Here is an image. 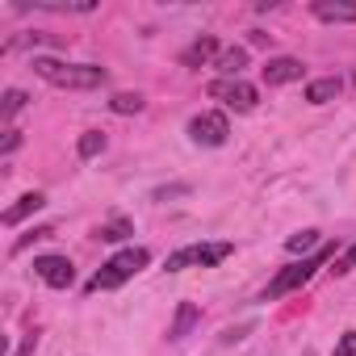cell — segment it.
Instances as JSON below:
<instances>
[{"mask_svg": "<svg viewBox=\"0 0 356 356\" xmlns=\"http://www.w3.org/2000/svg\"><path fill=\"white\" fill-rule=\"evenodd\" d=\"M231 252H235L231 243H193V248L172 252L163 268H168V273H181V268H189V264H202V268H210V264H222Z\"/></svg>", "mask_w": 356, "mask_h": 356, "instance_id": "277c9868", "label": "cell"}, {"mask_svg": "<svg viewBox=\"0 0 356 356\" xmlns=\"http://www.w3.org/2000/svg\"><path fill=\"white\" fill-rule=\"evenodd\" d=\"M17 109H26V92H22V88H9V92H5V105H0V113L13 118Z\"/></svg>", "mask_w": 356, "mask_h": 356, "instance_id": "d6986e66", "label": "cell"}, {"mask_svg": "<svg viewBox=\"0 0 356 356\" xmlns=\"http://www.w3.org/2000/svg\"><path fill=\"white\" fill-rule=\"evenodd\" d=\"M260 76H264L268 88H277V84H293V80H302V59H293V55H277V59H268V63L260 67Z\"/></svg>", "mask_w": 356, "mask_h": 356, "instance_id": "ba28073f", "label": "cell"}, {"mask_svg": "<svg viewBox=\"0 0 356 356\" xmlns=\"http://www.w3.org/2000/svg\"><path fill=\"white\" fill-rule=\"evenodd\" d=\"M310 13L327 26H343V22H356V0H314Z\"/></svg>", "mask_w": 356, "mask_h": 356, "instance_id": "9c48e42d", "label": "cell"}, {"mask_svg": "<svg viewBox=\"0 0 356 356\" xmlns=\"http://www.w3.org/2000/svg\"><path fill=\"white\" fill-rule=\"evenodd\" d=\"M126 235H130V222H126V218H118V222H109V227L97 231V239H105V243H118V239H126Z\"/></svg>", "mask_w": 356, "mask_h": 356, "instance_id": "ac0fdd59", "label": "cell"}, {"mask_svg": "<svg viewBox=\"0 0 356 356\" xmlns=\"http://www.w3.org/2000/svg\"><path fill=\"white\" fill-rule=\"evenodd\" d=\"M318 243H323V235H318V231H298V235H289V239H285V248H289L293 256H306V252H314Z\"/></svg>", "mask_w": 356, "mask_h": 356, "instance_id": "9a60e30c", "label": "cell"}, {"mask_svg": "<svg viewBox=\"0 0 356 356\" xmlns=\"http://www.w3.org/2000/svg\"><path fill=\"white\" fill-rule=\"evenodd\" d=\"M193 327H197V306H193V302H181V310H176V323L168 327V339H185Z\"/></svg>", "mask_w": 356, "mask_h": 356, "instance_id": "7c38bea8", "label": "cell"}, {"mask_svg": "<svg viewBox=\"0 0 356 356\" xmlns=\"http://www.w3.org/2000/svg\"><path fill=\"white\" fill-rule=\"evenodd\" d=\"M335 356H356V331H348V335L335 343Z\"/></svg>", "mask_w": 356, "mask_h": 356, "instance_id": "44dd1931", "label": "cell"}, {"mask_svg": "<svg viewBox=\"0 0 356 356\" xmlns=\"http://www.w3.org/2000/svg\"><path fill=\"white\" fill-rule=\"evenodd\" d=\"M227 134H231L227 113H197V118L189 122V138H193V143H202V147H222V143H227Z\"/></svg>", "mask_w": 356, "mask_h": 356, "instance_id": "8992f818", "label": "cell"}, {"mask_svg": "<svg viewBox=\"0 0 356 356\" xmlns=\"http://www.w3.org/2000/svg\"><path fill=\"white\" fill-rule=\"evenodd\" d=\"M34 72L51 80L55 88H101L109 80L105 67L97 63H59V59H34Z\"/></svg>", "mask_w": 356, "mask_h": 356, "instance_id": "6da1fadb", "label": "cell"}, {"mask_svg": "<svg viewBox=\"0 0 356 356\" xmlns=\"http://www.w3.org/2000/svg\"><path fill=\"white\" fill-rule=\"evenodd\" d=\"M335 256V248H318L314 256H302V260H293V264H285L277 277H273V285L264 289V302H273V298H285V293H293V289H302L310 277H314V268H323L327 260Z\"/></svg>", "mask_w": 356, "mask_h": 356, "instance_id": "7a4b0ae2", "label": "cell"}, {"mask_svg": "<svg viewBox=\"0 0 356 356\" xmlns=\"http://www.w3.org/2000/svg\"><path fill=\"white\" fill-rule=\"evenodd\" d=\"M76 151H80V159L101 155V151H105V134H101V130H84V134H80V143H76Z\"/></svg>", "mask_w": 356, "mask_h": 356, "instance_id": "2e32d148", "label": "cell"}, {"mask_svg": "<svg viewBox=\"0 0 356 356\" xmlns=\"http://www.w3.org/2000/svg\"><path fill=\"white\" fill-rule=\"evenodd\" d=\"M214 55H218V42H214V38H197V42L181 55V63H185V67H202V63L214 59Z\"/></svg>", "mask_w": 356, "mask_h": 356, "instance_id": "5bb4252c", "label": "cell"}, {"mask_svg": "<svg viewBox=\"0 0 356 356\" xmlns=\"http://www.w3.org/2000/svg\"><path fill=\"white\" fill-rule=\"evenodd\" d=\"M34 273H38L51 289H67V285L76 281V268H72L67 256H38V260H34Z\"/></svg>", "mask_w": 356, "mask_h": 356, "instance_id": "52a82bcc", "label": "cell"}, {"mask_svg": "<svg viewBox=\"0 0 356 356\" xmlns=\"http://www.w3.org/2000/svg\"><path fill=\"white\" fill-rule=\"evenodd\" d=\"M51 235H55L51 227H38V231H30V235H22V239L13 243V252H26V248H30V239H51Z\"/></svg>", "mask_w": 356, "mask_h": 356, "instance_id": "ffe728a7", "label": "cell"}, {"mask_svg": "<svg viewBox=\"0 0 356 356\" xmlns=\"http://www.w3.org/2000/svg\"><path fill=\"white\" fill-rule=\"evenodd\" d=\"M109 109H113V113H138V109H143V97H138V92H118V97L109 101Z\"/></svg>", "mask_w": 356, "mask_h": 356, "instance_id": "e0dca14e", "label": "cell"}, {"mask_svg": "<svg viewBox=\"0 0 356 356\" xmlns=\"http://www.w3.org/2000/svg\"><path fill=\"white\" fill-rule=\"evenodd\" d=\"M17 147H22V130H9V134H5V143H0V151L9 155V151H17Z\"/></svg>", "mask_w": 356, "mask_h": 356, "instance_id": "603a6c76", "label": "cell"}, {"mask_svg": "<svg viewBox=\"0 0 356 356\" xmlns=\"http://www.w3.org/2000/svg\"><path fill=\"white\" fill-rule=\"evenodd\" d=\"M339 76H327V80H314V84H306V101L310 105H327V101H335L339 97Z\"/></svg>", "mask_w": 356, "mask_h": 356, "instance_id": "8fae6325", "label": "cell"}, {"mask_svg": "<svg viewBox=\"0 0 356 356\" xmlns=\"http://www.w3.org/2000/svg\"><path fill=\"white\" fill-rule=\"evenodd\" d=\"M147 260H151V252L147 248H126V252H118L113 260H105L101 264V273L88 281V289L97 293V289H118L122 281H130L138 268H147Z\"/></svg>", "mask_w": 356, "mask_h": 356, "instance_id": "3957f363", "label": "cell"}, {"mask_svg": "<svg viewBox=\"0 0 356 356\" xmlns=\"http://www.w3.org/2000/svg\"><path fill=\"white\" fill-rule=\"evenodd\" d=\"M243 67H248V51H243V47H231V51L218 55V72H222V80H239Z\"/></svg>", "mask_w": 356, "mask_h": 356, "instance_id": "4fadbf2b", "label": "cell"}, {"mask_svg": "<svg viewBox=\"0 0 356 356\" xmlns=\"http://www.w3.org/2000/svg\"><path fill=\"white\" fill-rule=\"evenodd\" d=\"M352 268H356V243L348 248V256H343V260H339V264H335L331 273H352Z\"/></svg>", "mask_w": 356, "mask_h": 356, "instance_id": "7402d4cb", "label": "cell"}, {"mask_svg": "<svg viewBox=\"0 0 356 356\" xmlns=\"http://www.w3.org/2000/svg\"><path fill=\"white\" fill-rule=\"evenodd\" d=\"M34 352H38V335H26L22 348H17V356H34Z\"/></svg>", "mask_w": 356, "mask_h": 356, "instance_id": "cb8c5ba5", "label": "cell"}, {"mask_svg": "<svg viewBox=\"0 0 356 356\" xmlns=\"http://www.w3.org/2000/svg\"><path fill=\"white\" fill-rule=\"evenodd\" d=\"M42 206H47V197H42V193H26V197H17V206H9V210H5V218H0V222H5V227H17L22 218L38 214Z\"/></svg>", "mask_w": 356, "mask_h": 356, "instance_id": "30bf717a", "label": "cell"}, {"mask_svg": "<svg viewBox=\"0 0 356 356\" xmlns=\"http://www.w3.org/2000/svg\"><path fill=\"white\" fill-rule=\"evenodd\" d=\"M210 97L222 101V105L235 109V113H252L256 101H260V92H256L248 80H214V84H210Z\"/></svg>", "mask_w": 356, "mask_h": 356, "instance_id": "5b68a950", "label": "cell"}]
</instances>
